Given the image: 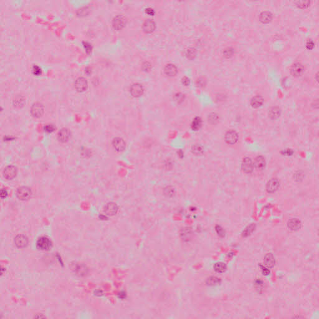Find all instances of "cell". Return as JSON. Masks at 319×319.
<instances>
[{
	"label": "cell",
	"mask_w": 319,
	"mask_h": 319,
	"mask_svg": "<svg viewBox=\"0 0 319 319\" xmlns=\"http://www.w3.org/2000/svg\"><path fill=\"white\" fill-rule=\"evenodd\" d=\"M31 190L27 186H21L16 190V194L17 198L22 201L27 200L31 198Z\"/></svg>",
	"instance_id": "6da1fadb"
},
{
	"label": "cell",
	"mask_w": 319,
	"mask_h": 319,
	"mask_svg": "<svg viewBox=\"0 0 319 319\" xmlns=\"http://www.w3.org/2000/svg\"><path fill=\"white\" fill-rule=\"evenodd\" d=\"M44 113V107L41 103L36 102L32 105L31 108V114L32 117L38 119L41 117L43 115Z\"/></svg>",
	"instance_id": "7a4b0ae2"
},
{
	"label": "cell",
	"mask_w": 319,
	"mask_h": 319,
	"mask_svg": "<svg viewBox=\"0 0 319 319\" xmlns=\"http://www.w3.org/2000/svg\"><path fill=\"white\" fill-rule=\"evenodd\" d=\"M36 246L39 250L48 251L52 247V242L48 238L42 236L37 239Z\"/></svg>",
	"instance_id": "3957f363"
},
{
	"label": "cell",
	"mask_w": 319,
	"mask_h": 319,
	"mask_svg": "<svg viewBox=\"0 0 319 319\" xmlns=\"http://www.w3.org/2000/svg\"><path fill=\"white\" fill-rule=\"evenodd\" d=\"M17 173V168L13 165L7 166L3 170V177L7 180H12L14 179Z\"/></svg>",
	"instance_id": "277c9868"
},
{
	"label": "cell",
	"mask_w": 319,
	"mask_h": 319,
	"mask_svg": "<svg viewBox=\"0 0 319 319\" xmlns=\"http://www.w3.org/2000/svg\"><path fill=\"white\" fill-rule=\"evenodd\" d=\"M126 21V19L124 16L117 15L112 20V26L117 31L120 30L125 26Z\"/></svg>",
	"instance_id": "5b68a950"
},
{
	"label": "cell",
	"mask_w": 319,
	"mask_h": 319,
	"mask_svg": "<svg viewBox=\"0 0 319 319\" xmlns=\"http://www.w3.org/2000/svg\"><path fill=\"white\" fill-rule=\"evenodd\" d=\"M74 86L76 89L79 92H82L87 90L88 87V82L86 78L83 77H78L74 83Z\"/></svg>",
	"instance_id": "8992f818"
},
{
	"label": "cell",
	"mask_w": 319,
	"mask_h": 319,
	"mask_svg": "<svg viewBox=\"0 0 319 319\" xmlns=\"http://www.w3.org/2000/svg\"><path fill=\"white\" fill-rule=\"evenodd\" d=\"M238 140L239 135L235 130H230L226 132L225 135V140L228 144L230 145L235 144L238 142Z\"/></svg>",
	"instance_id": "52a82bcc"
},
{
	"label": "cell",
	"mask_w": 319,
	"mask_h": 319,
	"mask_svg": "<svg viewBox=\"0 0 319 319\" xmlns=\"http://www.w3.org/2000/svg\"><path fill=\"white\" fill-rule=\"evenodd\" d=\"M130 94L134 97H139L144 94V87L142 84L139 83H135L130 87Z\"/></svg>",
	"instance_id": "ba28073f"
},
{
	"label": "cell",
	"mask_w": 319,
	"mask_h": 319,
	"mask_svg": "<svg viewBox=\"0 0 319 319\" xmlns=\"http://www.w3.org/2000/svg\"><path fill=\"white\" fill-rule=\"evenodd\" d=\"M14 243L18 248H25L28 245L29 240L26 236L19 234L14 238Z\"/></svg>",
	"instance_id": "9c48e42d"
},
{
	"label": "cell",
	"mask_w": 319,
	"mask_h": 319,
	"mask_svg": "<svg viewBox=\"0 0 319 319\" xmlns=\"http://www.w3.org/2000/svg\"><path fill=\"white\" fill-rule=\"evenodd\" d=\"M279 186V181L276 178H272L267 182L266 184V190L269 193H274L278 189Z\"/></svg>",
	"instance_id": "30bf717a"
},
{
	"label": "cell",
	"mask_w": 319,
	"mask_h": 319,
	"mask_svg": "<svg viewBox=\"0 0 319 319\" xmlns=\"http://www.w3.org/2000/svg\"><path fill=\"white\" fill-rule=\"evenodd\" d=\"M241 167H242L243 171L244 173H248V174L251 173L253 172V168H254V164L253 163L252 160L249 157L244 158L242 161Z\"/></svg>",
	"instance_id": "8fae6325"
},
{
	"label": "cell",
	"mask_w": 319,
	"mask_h": 319,
	"mask_svg": "<svg viewBox=\"0 0 319 319\" xmlns=\"http://www.w3.org/2000/svg\"><path fill=\"white\" fill-rule=\"evenodd\" d=\"M118 206L116 203L113 202H110L107 203L104 208V212L107 216H114L118 212Z\"/></svg>",
	"instance_id": "7c38bea8"
},
{
	"label": "cell",
	"mask_w": 319,
	"mask_h": 319,
	"mask_svg": "<svg viewBox=\"0 0 319 319\" xmlns=\"http://www.w3.org/2000/svg\"><path fill=\"white\" fill-rule=\"evenodd\" d=\"M112 145L115 150L119 152H123L126 147L125 141L120 137L115 138L112 141Z\"/></svg>",
	"instance_id": "4fadbf2b"
},
{
	"label": "cell",
	"mask_w": 319,
	"mask_h": 319,
	"mask_svg": "<svg viewBox=\"0 0 319 319\" xmlns=\"http://www.w3.org/2000/svg\"><path fill=\"white\" fill-rule=\"evenodd\" d=\"M71 137V132L69 129L66 128H63L61 129L57 134V138L58 140L62 142L65 143L67 142Z\"/></svg>",
	"instance_id": "5bb4252c"
},
{
	"label": "cell",
	"mask_w": 319,
	"mask_h": 319,
	"mask_svg": "<svg viewBox=\"0 0 319 319\" xmlns=\"http://www.w3.org/2000/svg\"><path fill=\"white\" fill-rule=\"evenodd\" d=\"M304 72V67L300 63L294 64L291 68V73L294 77L301 76Z\"/></svg>",
	"instance_id": "9a60e30c"
},
{
	"label": "cell",
	"mask_w": 319,
	"mask_h": 319,
	"mask_svg": "<svg viewBox=\"0 0 319 319\" xmlns=\"http://www.w3.org/2000/svg\"><path fill=\"white\" fill-rule=\"evenodd\" d=\"M156 27V24L155 22L150 19L146 20L143 25H142V29L146 33H151L154 31Z\"/></svg>",
	"instance_id": "2e32d148"
},
{
	"label": "cell",
	"mask_w": 319,
	"mask_h": 319,
	"mask_svg": "<svg viewBox=\"0 0 319 319\" xmlns=\"http://www.w3.org/2000/svg\"><path fill=\"white\" fill-rule=\"evenodd\" d=\"M25 102L26 100L24 97L21 94L16 95L12 100V104L14 107L17 109L22 108L24 106Z\"/></svg>",
	"instance_id": "e0dca14e"
},
{
	"label": "cell",
	"mask_w": 319,
	"mask_h": 319,
	"mask_svg": "<svg viewBox=\"0 0 319 319\" xmlns=\"http://www.w3.org/2000/svg\"><path fill=\"white\" fill-rule=\"evenodd\" d=\"M301 221L296 218L291 219L287 223V227L291 231H297L301 229Z\"/></svg>",
	"instance_id": "ac0fdd59"
},
{
	"label": "cell",
	"mask_w": 319,
	"mask_h": 319,
	"mask_svg": "<svg viewBox=\"0 0 319 319\" xmlns=\"http://www.w3.org/2000/svg\"><path fill=\"white\" fill-rule=\"evenodd\" d=\"M253 164H254V167L257 170L261 171V170H263L265 168L266 163L265 159L263 156H258L256 158V159L254 160V163Z\"/></svg>",
	"instance_id": "d6986e66"
},
{
	"label": "cell",
	"mask_w": 319,
	"mask_h": 319,
	"mask_svg": "<svg viewBox=\"0 0 319 319\" xmlns=\"http://www.w3.org/2000/svg\"><path fill=\"white\" fill-rule=\"evenodd\" d=\"M164 71L166 76H169V77H173V76H174L176 75V74L178 72V69H177V67L174 65L169 64H167L164 67Z\"/></svg>",
	"instance_id": "ffe728a7"
},
{
	"label": "cell",
	"mask_w": 319,
	"mask_h": 319,
	"mask_svg": "<svg viewBox=\"0 0 319 319\" xmlns=\"http://www.w3.org/2000/svg\"><path fill=\"white\" fill-rule=\"evenodd\" d=\"M272 19V14L269 11H263L259 15V21L264 24L270 22Z\"/></svg>",
	"instance_id": "44dd1931"
},
{
	"label": "cell",
	"mask_w": 319,
	"mask_h": 319,
	"mask_svg": "<svg viewBox=\"0 0 319 319\" xmlns=\"http://www.w3.org/2000/svg\"><path fill=\"white\" fill-rule=\"evenodd\" d=\"M276 264V260L274 256L271 254H267L264 257V266L268 268H271L274 266Z\"/></svg>",
	"instance_id": "7402d4cb"
},
{
	"label": "cell",
	"mask_w": 319,
	"mask_h": 319,
	"mask_svg": "<svg viewBox=\"0 0 319 319\" xmlns=\"http://www.w3.org/2000/svg\"><path fill=\"white\" fill-rule=\"evenodd\" d=\"M281 114V109L278 107H272L269 109L268 115L269 117L272 119H278Z\"/></svg>",
	"instance_id": "603a6c76"
},
{
	"label": "cell",
	"mask_w": 319,
	"mask_h": 319,
	"mask_svg": "<svg viewBox=\"0 0 319 319\" xmlns=\"http://www.w3.org/2000/svg\"><path fill=\"white\" fill-rule=\"evenodd\" d=\"M263 102H264L263 98L260 96H256L251 99V104L253 108L257 109L261 107L263 104Z\"/></svg>",
	"instance_id": "cb8c5ba5"
},
{
	"label": "cell",
	"mask_w": 319,
	"mask_h": 319,
	"mask_svg": "<svg viewBox=\"0 0 319 319\" xmlns=\"http://www.w3.org/2000/svg\"><path fill=\"white\" fill-rule=\"evenodd\" d=\"M214 269L218 273H223L226 271L227 266L225 263L219 262L214 265Z\"/></svg>",
	"instance_id": "d4e9b609"
},
{
	"label": "cell",
	"mask_w": 319,
	"mask_h": 319,
	"mask_svg": "<svg viewBox=\"0 0 319 319\" xmlns=\"http://www.w3.org/2000/svg\"><path fill=\"white\" fill-rule=\"evenodd\" d=\"M191 151L193 152V154L196 155H202L204 152V150H203V148L201 145H199V144H194L192 146V148H191Z\"/></svg>",
	"instance_id": "484cf974"
},
{
	"label": "cell",
	"mask_w": 319,
	"mask_h": 319,
	"mask_svg": "<svg viewBox=\"0 0 319 319\" xmlns=\"http://www.w3.org/2000/svg\"><path fill=\"white\" fill-rule=\"evenodd\" d=\"M202 125V120L200 117H196L192 122L191 128L193 130H199Z\"/></svg>",
	"instance_id": "4316f807"
},
{
	"label": "cell",
	"mask_w": 319,
	"mask_h": 319,
	"mask_svg": "<svg viewBox=\"0 0 319 319\" xmlns=\"http://www.w3.org/2000/svg\"><path fill=\"white\" fill-rule=\"evenodd\" d=\"M256 228V225L254 224H251L250 226H248L243 231V237H247L249 236L254 230Z\"/></svg>",
	"instance_id": "83f0119b"
},
{
	"label": "cell",
	"mask_w": 319,
	"mask_h": 319,
	"mask_svg": "<svg viewBox=\"0 0 319 319\" xmlns=\"http://www.w3.org/2000/svg\"><path fill=\"white\" fill-rule=\"evenodd\" d=\"M220 282H221V280L219 278H218L217 277L213 276V277H210L209 278H208L207 279L206 283L209 286H216V285L219 284L220 283Z\"/></svg>",
	"instance_id": "f1b7e54d"
},
{
	"label": "cell",
	"mask_w": 319,
	"mask_h": 319,
	"mask_svg": "<svg viewBox=\"0 0 319 319\" xmlns=\"http://www.w3.org/2000/svg\"><path fill=\"white\" fill-rule=\"evenodd\" d=\"M254 285H255V287H256V289L259 292H261L262 291H263L264 288H265V284L264 283V282L262 280H260V279L256 280V282H255V284Z\"/></svg>",
	"instance_id": "f546056e"
},
{
	"label": "cell",
	"mask_w": 319,
	"mask_h": 319,
	"mask_svg": "<svg viewBox=\"0 0 319 319\" xmlns=\"http://www.w3.org/2000/svg\"><path fill=\"white\" fill-rule=\"evenodd\" d=\"M296 6L301 9H305L309 6L310 1H298L295 2Z\"/></svg>",
	"instance_id": "4dcf8cb0"
},
{
	"label": "cell",
	"mask_w": 319,
	"mask_h": 319,
	"mask_svg": "<svg viewBox=\"0 0 319 319\" xmlns=\"http://www.w3.org/2000/svg\"><path fill=\"white\" fill-rule=\"evenodd\" d=\"M219 117L217 114L212 113L209 115L208 120L210 123H211L213 124H215L219 121Z\"/></svg>",
	"instance_id": "1f68e13d"
},
{
	"label": "cell",
	"mask_w": 319,
	"mask_h": 319,
	"mask_svg": "<svg viewBox=\"0 0 319 319\" xmlns=\"http://www.w3.org/2000/svg\"><path fill=\"white\" fill-rule=\"evenodd\" d=\"M234 51L233 48H231V47H229V48H227L226 49L224 52H223V54H224V56L226 58H230L233 55H234Z\"/></svg>",
	"instance_id": "d6a6232c"
},
{
	"label": "cell",
	"mask_w": 319,
	"mask_h": 319,
	"mask_svg": "<svg viewBox=\"0 0 319 319\" xmlns=\"http://www.w3.org/2000/svg\"><path fill=\"white\" fill-rule=\"evenodd\" d=\"M164 193H165V195L170 197V196H173L175 192H174V188H173L170 186H168L164 189Z\"/></svg>",
	"instance_id": "836d02e7"
},
{
	"label": "cell",
	"mask_w": 319,
	"mask_h": 319,
	"mask_svg": "<svg viewBox=\"0 0 319 319\" xmlns=\"http://www.w3.org/2000/svg\"><path fill=\"white\" fill-rule=\"evenodd\" d=\"M76 271L79 272V274H80V275L81 276H85L86 274H87V269L86 268L85 266H78L76 268Z\"/></svg>",
	"instance_id": "e575fe53"
},
{
	"label": "cell",
	"mask_w": 319,
	"mask_h": 319,
	"mask_svg": "<svg viewBox=\"0 0 319 319\" xmlns=\"http://www.w3.org/2000/svg\"><path fill=\"white\" fill-rule=\"evenodd\" d=\"M216 231L217 233V234L220 236V237H224L225 236V231L224 230V229L220 226H216Z\"/></svg>",
	"instance_id": "d590c367"
},
{
	"label": "cell",
	"mask_w": 319,
	"mask_h": 319,
	"mask_svg": "<svg viewBox=\"0 0 319 319\" xmlns=\"http://www.w3.org/2000/svg\"><path fill=\"white\" fill-rule=\"evenodd\" d=\"M186 56L189 59H193L196 56V51L194 49H189L186 51Z\"/></svg>",
	"instance_id": "8d00e7d4"
},
{
	"label": "cell",
	"mask_w": 319,
	"mask_h": 319,
	"mask_svg": "<svg viewBox=\"0 0 319 319\" xmlns=\"http://www.w3.org/2000/svg\"><path fill=\"white\" fill-rule=\"evenodd\" d=\"M44 129L47 133H52L55 130L56 127L53 125L48 124V125H46V126H44Z\"/></svg>",
	"instance_id": "74e56055"
},
{
	"label": "cell",
	"mask_w": 319,
	"mask_h": 319,
	"mask_svg": "<svg viewBox=\"0 0 319 319\" xmlns=\"http://www.w3.org/2000/svg\"><path fill=\"white\" fill-rule=\"evenodd\" d=\"M32 73L36 76H39L42 74L41 69L37 66H34L32 67Z\"/></svg>",
	"instance_id": "f35d334b"
},
{
	"label": "cell",
	"mask_w": 319,
	"mask_h": 319,
	"mask_svg": "<svg viewBox=\"0 0 319 319\" xmlns=\"http://www.w3.org/2000/svg\"><path fill=\"white\" fill-rule=\"evenodd\" d=\"M196 84L198 86L201 87H203L205 86L206 84V81H205V79L202 78V77H200L199 79H198L197 81H196Z\"/></svg>",
	"instance_id": "ab89813d"
},
{
	"label": "cell",
	"mask_w": 319,
	"mask_h": 319,
	"mask_svg": "<svg viewBox=\"0 0 319 319\" xmlns=\"http://www.w3.org/2000/svg\"><path fill=\"white\" fill-rule=\"evenodd\" d=\"M260 267L261 269V271H262V272L264 275H268L270 273V271L269 269V268L267 267H266V266H262V265H260Z\"/></svg>",
	"instance_id": "60d3db41"
},
{
	"label": "cell",
	"mask_w": 319,
	"mask_h": 319,
	"mask_svg": "<svg viewBox=\"0 0 319 319\" xmlns=\"http://www.w3.org/2000/svg\"><path fill=\"white\" fill-rule=\"evenodd\" d=\"M83 45H84V47L86 49L87 52L90 53L91 52V51H92V46H91V44H89L87 42H83Z\"/></svg>",
	"instance_id": "b9f144b4"
},
{
	"label": "cell",
	"mask_w": 319,
	"mask_h": 319,
	"mask_svg": "<svg viewBox=\"0 0 319 319\" xmlns=\"http://www.w3.org/2000/svg\"><path fill=\"white\" fill-rule=\"evenodd\" d=\"M314 46L315 44L312 40H309L306 43V47L308 49H312L314 47Z\"/></svg>",
	"instance_id": "7bdbcfd3"
},
{
	"label": "cell",
	"mask_w": 319,
	"mask_h": 319,
	"mask_svg": "<svg viewBox=\"0 0 319 319\" xmlns=\"http://www.w3.org/2000/svg\"><path fill=\"white\" fill-rule=\"evenodd\" d=\"M150 67H151V65L150 63L149 62H145L144 63V64L142 65V68L144 71H149L150 69Z\"/></svg>",
	"instance_id": "ee69618b"
},
{
	"label": "cell",
	"mask_w": 319,
	"mask_h": 319,
	"mask_svg": "<svg viewBox=\"0 0 319 319\" xmlns=\"http://www.w3.org/2000/svg\"><path fill=\"white\" fill-rule=\"evenodd\" d=\"M190 82V81L188 77H183L182 79V83L185 86H188Z\"/></svg>",
	"instance_id": "f6af8a7d"
},
{
	"label": "cell",
	"mask_w": 319,
	"mask_h": 319,
	"mask_svg": "<svg viewBox=\"0 0 319 319\" xmlns=\"http://www.w3.org/2000/svg\"><path fill=\"white\" fill-rule=\"evenodd\" d=\"M183 99H184V96H183V94H176V100L177 101H178L179 102L183 101Z\"/></svg>",
	"instance_id": "bcb514c9"
},
{
	"label": "cell",
	"mask_w": 319,
	"mask_h": 319,
	"mask_svg": "<svg viewBox=\"0 0 319 319\" xmlns=\"http://www.w3.org/2000/svg\"><path fill=\"white\" fill-rule=\"evenodd\" d=\"M7 196V192L6 189H2L1 190V198H5L6 196Z\"/></svg>",
	"instance_id": "7dc6e473"
},
{
	"label": "cell",
	"mask_w": 319,
	"mask_h": 319,
	"mask_svg": "<svg viewBox=\"0 0 319 319\" xmlns=\"http://www.w3.org/2000/svg\"><path fill=\"white\" fill-rule=\"evenodd\" d=\"M146 12H147V14H149L153 15V14H154V11L152 9H151V8H149H149H147V9H146Z\"/></svg>",
	"instance_id": "c3c4849f"
}]
</instances>
